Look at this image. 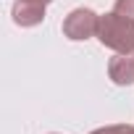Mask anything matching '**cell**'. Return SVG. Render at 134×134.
Here are the masks:
<instances>
[{
	"label": "cell",
	"mask_w": 134,
	"mask_h": 134,
	"mask_svg": "<svg viewBox=\"0 0 134 134\" xmlns=\"http://www.w3.org/2000/svg\"><path fill=\"white\" fill-rule=\"evenodd\" d=\"M97 40L116 53H134V21L110 11V13L100 16Z\"/></svg>",
	"instance_id": "cell-1"
},
{
	"label": "cell",
	"mask_w": 134,
	"mask_h": 134,
	"mask_svg": "<svg viewBox=\"0 0 134 134\" xmlns=\"http://www.w3.org/2000/svg\"><path fill=\"white\" fill-rule=\"evenodd\" d=\"M97 26H100V16L90 8H74L63 19V34L74 42L97 37Z\"/></svg>",
	"instance_id": "cell-2"
},
{
	"label": "cell",
	"mask_w": 134,
	"mask_h": 134,
	"mask_svg": "<svg viewBox=\"0 0 134 134\" xmlns=\"http://www.w3.org/2000/svg\"><path fill=\"white\" fill-rule=\"evenodd\" d=\"M108 76H110L113 84H118V87L134 84V53H118L116 58H110V63H108Z\"/></svg>",
	"instance_id": "cell-3"
},
{
	"label": "cell",
	"mask_w": 134,
	"mask_h": 134,
	"mask_svg": "<svg viewBox=\"0 0 134 134\" xmlns=\"http://www.w3.org/2000/svg\"><path fill=\"white\" fill-rule=\"evenodd\" d=\"M11 13L19 26H37L45 21V5L34 3V0H16Z\"/></svg>",
	"instance_id": "cell-4"
},
{
	"label": "cell",
	"mask_w": 134,
	"mask_h": 134,
	"mask_svg": "<svg viewBox=\"0 0 134 134\" xmlns=\"http://www.w3.org/2000/svg\"><path fill=\"white\" fill-rule=\"evenodd\" d=\"M90 134H134V124H113V126H103L95 129Z\"/></svg>",
	"instance_id": "cell-5"
},
{
	"label": "cell",
	"mask_w": 134,
	"mask_h": 134,
	"mask_svg": "<svg viewBox=\"0 0 134 134\" xmlns=\"http://www.w3.org/2000/svg\"><path fill=\"white\" fill-rule=\"evenodd\" d=\"M113 11L121 13L124 19L134 21V0H116V3H113Z\"/></svg>",
	"instance_id": "cell-6"
},
{
	"label": "cell",
	"mask_w": 134,
	"mask_h": 134,
	"mask_svg": "<svg viewBox=\"0 0 134 134\" xmlns=\"http://www.w3.org/2000/svg\"><path fill=\"white\" fill-rule=\"evenodd\" d=\"M34 3H42V5H50V3H53V0H34Z\"/></svg>",
	"instance_id": "cell-7"
}]
</instances>
